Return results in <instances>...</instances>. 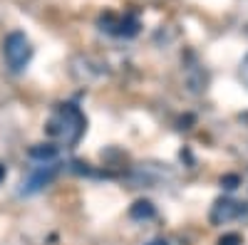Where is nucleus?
<instances>
[{"instance_id":"f257e3e1","label":"nucleus","mask_w":248,"mask_h":245,"mask_svg":"<svg viewBox=\"0 0 248 245\" xmlns=\"http://www.w3.org/2000/svg\"><path fill=\"white\" fill-rule=\"evenodd\" d=\"M3 55H5V62L13 72H20V70H25L28 62H30V57H32V45H30V40L25 37V32H10L5 37V43H3Z\"/></svg>"},{"instance_id":"f03ea898","label":"nucleus","mask_w":248,"mask_h":245,"mask_svg":"<svg viewBox=\"0 0 248 245\" xmlns=\"http://www.w3.org/2000/svg\"><path fill=\"white\" fill-rule=\"evenodd\" d=\"M241 213H243L241 203H236V201H231V198H221V201H216V206H214V211H211V223L221 226V223H229V220L238 218Z\"/></svg>"},{"instance_id":"7ed1b4c3","label":"nucleus","mask_w":248,"mask_h":245,"mask_svg":"<svg viewBox=\"0 0 248 245\" xmlns=\"http://www.w3.org/2000/svg\"><path fill=\"white\" fill-rule=\"evenodd\" d=\"M57 154H60V149L55 144H35V146H30V159H35V161H52V159H57Z\"/></svg>"},{"instance_id":"20e7f679","label":"nucleus","mask_w":248,"mask_h":245,"mask_svg":"<svg viewBox=\"0 0 248 245\" xmlns=\"http://www.w3.org/2000/svg\"><path fill=\"white\" fill-rule=\"evenodd\" d=\"M129 216H132L134 220L152 218V216H154V203H152V201H137L134 206H132V211H129Z\"/></svg>"},{"instance_id":"39448f33","label":"nucleus","mask_w":248,"mask_h":245,"mask_svg":"<svg viewBox=\"0 0 248 245\" xmlns=\"http://www.w3.org/2000/svg\"><path fill=\"white\" fill-rule=\"evenodd\" d=\"M119 30H117V35H122V37H134L137 32H139V23L134 17H124V20H119V25H117Z\"/></svg>"},{"instance_id":"423d86ee","label":"nucleus","mask_w":248,"mask_h":245,"mask_svg":"<svg viewBox=\"0 0 248 245\" xmlns=\"http://www.w3.org/2000/svg\"><path fill=\"white\" fill-rule=\"evenodd\" d=\"M55 176V171H43V173H37V176H32V181L28 183V188L23 191V193H35V191H40V188H43L45 186V183H50V178Z\"/></svg>"},{"instance_id":"0eeeda50","label":"nucleus","mask_w":248,"mask_h":245,"mask_svg":"<svg viewBox=\"0 0 248 245\" xmlns=\"http://www.w3.org/2000/svg\"><path fill=\"white\" fill-rule=\"evenodd\" d=\"M218 245H241V235H238V233H226V235L218 240Z\"/></svg>"},{"instance_id":"6e6552de","label":"nucleus","mask_w":248,"mask_h":245,"mask_svg":"<svg viewBox=\"0 0 248 245\" xmlns=\"http://www.w3.org/2000/svg\"><path fill=\"white\" fill-rule=\"evenodd\" d=\"M221 186L229 188V191L238 188V176H223V178H221Z\"/></svg>"},{"instance_id":"1a4fd4ad","label":"nucleus","mask_w":248,"mask_h":245,"mask_svg":"<svg viewBox=\"0 0 248 245\" xmlns=\"http://www.w3.org/2000/svg\"><path fill=\"white\" fill-rule=\"evenodd\" d=\"M3 178H5V166L0 163V183H3Z\"/></svg>"},{"instance_id":"9d476101","label":"nucleus","mask_w":248,"mask_h":245,"mask_svg":"<svg viewBox=\"0 0 248 245\" xmlns=\"http://www.w3.org/2000/svg\"><path fill=\"white\" fill-rule=\"evenodd\" d=\"M152 245H167V243H164V240H156V243H152Z\"/></svg>"}]
</instances>
